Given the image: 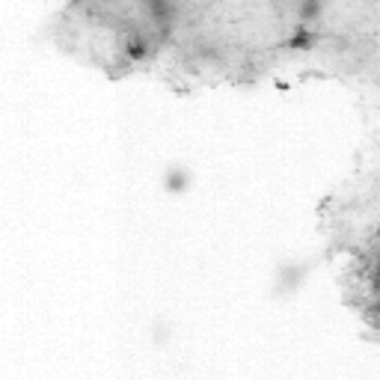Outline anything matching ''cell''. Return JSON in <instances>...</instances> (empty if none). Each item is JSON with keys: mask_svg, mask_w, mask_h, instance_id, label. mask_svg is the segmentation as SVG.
Returning a JSON list of instances; mask_svg holds the SVG:
<instances>
[{"mask_svg": "<svg viewBox=\"0 0 380 380\" xmlns=\"http://www.w3.org/2000/svg\"><path fill=\"white\" fill-rule=\"evenodd\" d=\"M315 45H318V33L312 30V27H306V24H298L283 42V48H288V51H309Z\"/></svg>", "mask_w": 380, "mask_h": 380, "instance_id": "1", "label": "cell"}, {"mask_svg": "<svg viewBox=\"0 0 380 380\" xmlns=\"http://www.w3.org/2000/svg\"><path fill=\"white\" fill-rule=\"evenodd\" d=\"M164 188L170 193H185L190 188V173L181 170V166H173V170H166V176H164Z\"/></svg>", "mask_w": 380, "mask_h": 380, "instance_id": "2", "label": "cell"}, {"mask_svg": "<svg viewBox=\"0 0 380 380\" xmlns=\"http://www.w3.org/2000/svg\"><path fill=\"white\" fill-rule=\"evenodd\" d=\"M125 57H128V60L149 57V39L146 36H131L128 42H125Z\"/></svg>", "mask_w": 380, "mask_h": 380, "instance_id": "3", "label": "cell"}, {"mask_svg": "<svg viewBox=\"0 0 380 380\" xmlns=\"http://www.w3.org/2000/svg\"><path fill=\"white\" fill-rule=\"evenodd\" d=\"M143 9L149 12L152 18H158V24H170L173 12H176V4H158V0H149V4H143Z\"/></svg>", "mask_w": 380, "mask_h": 380, "instance_id": "4", "label": "cell"}, {"mask_svg": "<svg viewBox=\"0 0 380 380\" xmlns=\"http://www.w3.org/2000/svg\"><path fill=\"white\" fill-rule=\"evenodd\" d=\"M321 12H324V6L318 4V0H303V4L298 6V18H300V24H315L318 18H321Z\"/></svg>", "mask_w": 380, "mask_h": 380, "instance_id": "5", "label": "cell"}, {"mask_svg": "<svg viewBox=\"0 0 380 380\" xmlns=\"http://www.w3.org/2000/svg\"><path fill=\"white\" fill-rule=\"evenodd\" d=\"M372 288H374V294H380V256H377V264H374V276H372Z\"/></svg>", "mask_w": 380, "mask_h": 380, "instance_id": "6", "label": "cell"}, {"mask_svg": "<svg viewBox=\"0 0 380 380\" xmlns=\"http://www.w3.org/2000/svg\"><path fill=\"white\" fill-rule=\"evenodd\" d=\"M372 309H374V312H377V315H380V300H377V303H374V306H372Z\"/></svg>", "mask_w": 380, "mask_h": 380, "instance_id": "7", "label": "cell"}, {"mask_svg": "<svg viewBox=\"0 0 380 380\" xmlns=\"http://www.w3.org/2000/svg\"><path fill=\"white\" fill-rule=\"evenodd\" d=\"M377 238H380V226H377Z\"/></svg>", "mask_w": 380, "mask_h": 380, "instance_id": "8", "label": "cell"}]
</instances>
